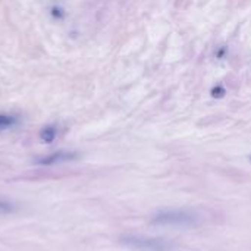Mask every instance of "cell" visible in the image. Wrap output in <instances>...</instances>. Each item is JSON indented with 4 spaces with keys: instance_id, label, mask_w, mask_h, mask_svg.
I'll use <instances>...</instances> for the list:
<instances>
[{
    "instance_id": "obj_1",
    "label": "cell",
    "mask_w": 251,
    "mask_h": 251,
    "mask_svg": "<svg viewBox=\"0 0 251 251\" xmlns=\"http://www.w3.org/2000/svg\"><path fill=\"white\" fill-rule=\"evenodd\" d=\"M151 222H153V225H159V226L187 228V226H194L197 224V218L184 210H169V212L157 213Z\"/></svg>"
},
{
    "instance_id": "obj_2",
    "label": "cell",
    "mask_w": 251,
    "mask_h": 251,
    "mask_svg": "<svg viewBox=\"0 0 251 251\" xmlns=\"http://www.w3.org/2000/svg\"><path fill=\"white\" fill-rule=\"evenodd\" d=\"M121 243L132 250L137 251H168L172 249V246L159 238H146V237H138V235H128L122 237Z\"/></svg>"
},
{
    "instance_id": "obj_3",
    "label": "cell",
    "mask_w": 251,
    "mask_h": 251,
    "mask_svg": "<svg viewBox=\"0 0 251 251\" xmlns=\"http://www.w3.org/2000/svg\"><path fill=\"white\" fill-rule=\"evenodd\" d=\"M76 159L75 153H69V151H57L53 153L50 156H46L43 159H38L37 163L38 165H54V163H60V162H68V160H74Z\"/></svg>"
},
{
    "instance_id": "obj_4",
    "label": "cell",
    "mask_w": 251,
    "mask_h": 251,
    "mask_svg": "<svg viewBox=\"0 0 251 251\" xmlns=\"http://www.w3.org/2000/svg\"><path fill=\"white\" fill-rule=\"evenodd\" d=\"M56 134H57V132H56V128H54V126H44V128L41 129V132H40V138H41L43 143L50 144V143L54 141Z\"/></svg>"
},
{
    "instance_id": "obj_5",
    "label": "cell",
    "mask_w": 251,
    "mask_h": 251,
    "mask_svg": "<svg viewBox=\"0 0 251 251\" xmlns=\"http://www.w3.org/2000/svg\"><path fill=\"white\" fill-rule=\"evenodd\" d=\"M16 122H18V119L15 116L0 113V131L7 129V128H12L13 125H16Z\"/></svg>"
},
{
    "instance_id": "obj_6",
    "label": "cell",
    "mask_w": 251,
    "mask_h": 251,
    "mask_svg": "<svg viewBox=\"0 0 251 251\" xmlns=\"http://www.w3.org/2000/svg\"><path fill=\"white\" fill-rule=\"evenodd\" d=\"M12 210H13V204L0 199V213H9Z\"/></svg>"
},
{
    "instance_id": "obj_7",
    "label": "cell",
    "mask_w": 251,
    "mask_h": 251,
    "mask_svg": "<svg viewBox=\"0 0 251 251\" xmlns=\"http://www.w3.org/2000/svg\"><path fill=\"white\" fill-rule=\"evenodd\" d=\"M212 94H213V97H224V94H225V88H224V87H221V85H218L216 88H213V90H212Z\"/></svg>"
},
{
    "instance_id": "obj_8",
    "label": "cell",
    "mask_w": 251,
    "mask_h": 251,
    "mask_svg": "<svg viewBox=\"0 0 251 251\" xmlns=\"http://www.w3.org/2000/svg\"><path fill=\"white\" fill-rule=\"evenodd\" d=\"M51 15H53L54 18H57V19H62V18L65 16L63 10L59 9V7H53V9H51Z\"/></svg>"
},
{
    "instance_id": "obj_9",
    "label": "cell",
    "mask_w": 251,
    "mask_h": 251,
    "mask_svg": "<svg viewBox=\"0 0 251 251\" xmlns=\"http://www.w3.org/2000/svg\"><path fill=\"white\" fill-rule=\"evenodd\" d=\"M250 160H251V154H250Z\"/></svg>"
}]
</instances>
